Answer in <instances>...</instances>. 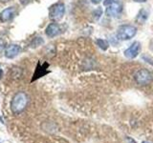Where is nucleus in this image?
<instances>
[{
    "label": "nucleus",
    "mask_w": 153,
    "mask_h": 143,
    "mask_svg": "<svg viewBox=\"0 0 153 143\" xmlns=\"http://www.w3.org/2000/svg\"><path fill=\"white\" fill-rule=\"evenodd\" d=\"M28 103H29V97L26 93L19 92L16 94V95L13 97L11 102L12 112L14 114H18L22 113L26 109Z\"/></svg>",
    "instance_id": "1"
},
{
    "label": "nucleus",
    "mask_w": 153,
    "mask_h": 143,
    "mask_svg": "<svg viewBox=\"0 0 153 143\" xmlns=\"http://www.w3.org/2000/svg\"><path fill=\"white\" fill-rule=\"evenodd\" d=\"M65 13V6L63 3H56L49 9V17L53 21H59Z\"/></svg>",
    "instance_id": "4"
},
{
    "label": "nucleus",
    "mask_w": 153,
    "mask_h": 143,
    "mask_svg": "<svg viewBox=\"0 0 153 143\" xmlns=\"http://www.w3.org/2000/svg\"><path fill=\"white\" fill-rule=\"evenodd\" d=\"M91 2H92V4L97 5V4H99V3L102 2V0H91Z\"/></svg>",
    "instance_id": "17"
},
{
    "label": "nucleus",
    "mask_w": 153,
    "mask_h": 143,
    "mask_svg": "<svg viewBox=\"0 0 153 143\" xmlns=\"http://www.w3.org/2000/svg\"><path fill=\"white\" fill-rule=\"evenodd\" d=\"M115 1H116V0H104L103 5H104V6H109V5H111Z\"/></svg>",
    "instance_id": "15"
},
{
    "label": "nucleus",
    "mask_w": 153,
    "mask_h": 143,
    "mask_svg": "<svg viewBox=\"0 0 153 143\" xmlns=\"http://www.w3.org/2000/svg\"><path fill=\"white\" fill-rule=\"evenodd\" d=\"M148 14L149 13H148V12L146 9L140 10V12H139L138 15L136 17V21L140 24H145L146 21L147 20V18H148Z\"/></svg>",
    "instance_id": "11"
},
{
    "label": "nucleus",
    "mask_w": 153,
    "mask_h": 143,
    "mask_svg": "<svg viewBox=\"0 0 153 143\" xmlns=\"http://www.w3.org/2000/svg\"><path fill=\"white\" fill-rule=\"evenodd\" d=\"M137 33V28L133 25H122L117 30V37L120 40H129L133 38Z\"/></svg>",
    "instance_id": "2"
},
{
    "label": "nucleus",
    "mask_w": 153,
    "mask_h": 143,
    "mask_svg": "<svg viewBox=\"0 0 153 143\" xmlns=\"http://www.w3.org/2000/svg\"><path fill=\"white\" fill-rule=\"evenodd\" d=\"M143 143H146V142H143Z\"/></svg>",
    "instance_id": "21"
},
{
    "label": "nucleus",
    "mask_w": 153,
    "mask_h": 143,
    "mask_svg": "<svg viewBox=\"0 0 153 143\" xmlns=\"http://www.w3.org/2000/svg\"><path fill=\"white\" fill-rule=\"evenodd\" d=\"M46 35L48 37H55V36H57L59 35L62 32L61 31V28L60 26L57 23H51L48 25V27L46 28Z\"/></svg>",
    "instance_id": "8"
},
{
    "label": "nucleus",
    "mask_w": 153,
    "mask_h": 143,
    "mask_svg": "<svg viewBox=\"0 0 153 143\" xmlns=\"http://www.w3.org/2000/svg\"><path fill=\"white\" fill-rule=\"evenodd\" d=\"M102 10L100 9V8H98V9L94 10L93 17H94L95 20H99V19L100 18V16H102Z\"/></svg>",
    "instance_id": "14"
},
{
    "label": "nucleus",
    "mask_w": 153,
    "mask_h": 143,
    "mask_svg": "<svg viewBox=\"0 0 153 143\" xmlns=\"http://www.w3.org/2000/svg\"><path fill=\"white\" fill-rule=\"evenodd\" d=\"M123 12V4L116 0L106 8V14L110 17H119Z\"/></svg>",
    "instance_id": "5"
},
{
    "label": "nucleus",
    "mask_w": 153,
    "mask_h": 143,
    "mask_svg": "<svg viewBox=\"0 0 153 143\" xmlns=\"http://www.w3.org/2000/svg\"><path fill=\"white\" fill-rule=\"evenodd\" d=\"M96 44H97V46H99L100 49H102V51H106L109 47L108 41L105 39H102V38H99V39L96 40Z\"/></svg>",
    "instance_id": "12"
},
{
    "label": "nucleus",
    "mask_w": 153,
    "mask_h": 143,
    "mask_svg": "<svg viewBox=\"0 0 153 143\" xmlns=\"http://www.w3.org/2000/svg\"><path fill=\"white\" fill-rule=\"evenodd\" d=\"M9 1H11V0H0V2H3V3H5V2H9Z\"/></svg>",
    "instance_id": "20"
},
{
    "label": "nucleus",
    "mask_w": 153,
    "mask_h": 143,
    "mask_svg": "<svg viewBox=\"0 0 153 143\" xmlns=\"http://www.w3.org/2000/svg\"><path fill=\"white\" fill-rule=\"evenodd\" d=\"M134 79L140 86H146L153 81V74L146 69H140L134 74Z\"/></svg>",
    "instance_id": "3"
},
{
    "label": "nucleus",
    "mask_w": 153,
    "mask_h": 143,
    "mask_svg": "<svg viewBox=\"0 0 153 143\" xmlns=\"http://www.w3.org/2000/svg\"><path fill=\"white\" fill-rule=\"evenodd\" d=\"M3 48H4V44H3V41H2L1 39H0V52H1V51H2V49H3Z\"/></svg>",
    "instance_id": "19"
},
{
    "label": "nucleus",
    "mask_w": 153,
    "mask_h": 143,
    "mask_svg": "<svg viewBox=\"0 0 153 143\" xmlns=\"http://www.w3.org/2000/svg\"><path fill=\"white\" fill-rule=\"evenodd\" d=\"M134 2H137V3H145L146 2V0H132Z\"/></svg>",
    "instance_id": "18"
},
{
    "label": "nucleus",
    "mask_w": 153,
    "mask_h": 143,
    "mask_svg": "<svg viewBox=\"0 0 153 143\" xmlns=\"http://www.w3.org/2000/svg\"><path fill=\"white\" fill-rule=\"evenodd\" d=\"M31 2V0H20V3L23 4V5H26L28 3H30Z\"/></svg>",
    "instance_id": "16"
},
{
    "label": "nucleus",
    "mask_w": 153,
    "mask_h": 143,
    "mask_svg": "<svg viewBox=\"0 0 153 143\" xmlns=\"http://www.w3.org/2000/svg\"><path fill=\"white\" fill-rule=\"evenodd\" d=\"M20 52H21V48L18 45L11 44L6 48V50H5V56H6L7 58H13V57H16Z\"/></svg>",
    "instance_id": "9"
},
{
    "label": "nucleus",
    "mask_w": 153,
    "mask_h": 143,
    "mask_svg": "<svg viewBox=\"0 0 153 143\" xmlns=\"http://www.w3.org/2000/svg\"><path fill=\"white\" fill-rule=\"evenodd\" d=\"M43 42H44V41H43V39L41 37H39V36L36 37L35 39L33 40V42L31 43V47L32 48H36L37 46H40L41 44H43Z\"/></svg>",
    "instance_id": "13"
},
{
    "label": "nucleus",
    "mask_w": 153,
    "mask_h": 143,
    "mask_svg": "<svg viewBox=\"0 0 153 143\" xmlns=\"http://www.w3.org/2000/svg\"><path fill=\"white\" fill-rule=\"evenodd\" d=\"M16 7H10L5 9L4 11L0 13V21L1 22H7L12 20V19L16 15Z\"/></svg>",
    "instance_id": "7"
},
{
    "label": "nucleus",
    "mask_w": 153,
    "mask_h": 143,
    "mask_svg": "<svg viewBox=\"0 0 153 143\" xmlns=\"http://www.w3.org/2000/svg\"><path fill=\"white\" fill-rule=\"evenodd\" d=\"M140 52H141L140 42L135 41V42H133L132 44L123 52V55L126 57H127V58L133 59V58H135V57H137L139 55Z\"/></svg>",
    "instance_id": "6"
},
{
    "label": "nucleus",
    "mask_w": 153,
    "mask_h": 143,
    "mask_svg": "<svg viewBox=\"0 0 153 143\" xmlns=\"http://www.w3.org/2000/svg\"><path fill=\"white\" fill-rule=\"evenodd\" d=\"M48 66H49V64H48V63H44L43 65H40V64L37 65L35 74H33V77L32 79V82H33V81L36 80L37 78L41 77V76H43V75L48 73V71H47Z\"/></svg>",
    "instance_id": "10"
}]
</instances>
